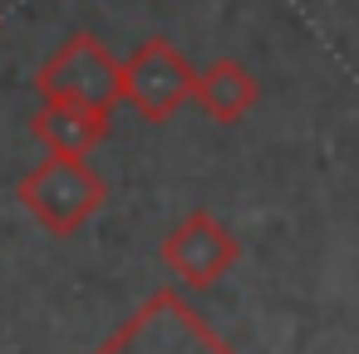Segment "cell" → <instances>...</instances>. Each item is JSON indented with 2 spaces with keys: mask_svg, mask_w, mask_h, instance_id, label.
<instances>
[{
  "mask_svg": "<svg viewBox=\"0 0 359 354\" xmlns=\"http://www.w3.org/2000/svg\"><path fill=\"white\" fill-rule=\"evenodd\" d=\"M94 354H236L177 290H153Z\"/></svg>",
  "mask_w": 359,
  "mask_h": 354,
  "instance_id": "1",
  "label": "cell"
},
{
  "mask_svg": "<svg viewBox=\"0 0 359 354\" xmlns=\"http://www.w3.org/2000/svg\"><path fill=\"white\" fill-rule=\"evenodd\" d=\"M20 207L50 231V236H74L79 226H89L109 197L104 177L84 163V158H60L50 153L45 163H35L20 187H15Z\"/></svg>",
  "mask_w": 359,
  "mask_h": 354,
  "instance_id": "2",
  "label": "cell"
},
{
  "mask_svg": "<svg viewBox=\"0 0 359 354\" xmlns=\"http://www.w3.org/2000/svg\"><path fill=\"white\" fill-rule=\"evenodd\" d=\"M35 89H40V99L79 104V109H94V114L114 118V109L123 104V60H114L99 35L74 30L35 69Z\"/></svg>",
  "mask_w": 359,
  "mask_h": 354,
  "instance_id": "3",
  "label": "cell"
},
{
  "mask_svg": "<svg viewBox=\"0 0 359 354\" xmlns=\"http://www.w3.org/2000/svg\"><path fill=\"white\" fill-rule=\"evenodd\" d=\"M197 74L202 69H192V60L172 40L153 35L123 60V104L148 123H168L197 94Z\"/></svg>",
  "mask_w": 359,
  "mask_h": 354,
  "instance_id": "4",
  "label": "cell"
},
{
  "mask_svg": "<svg viewBox=\"0 0 359 354\" xmlns=\"http://www.w3.org/2000/svg\"><path fill=\"white\" fill-rule=\"evenodd\" d=\"M236 256H241L236 236H231L207 207L187 212V217L163 236V261H168V271H172L177 280H187L192 290L217 285V280L236 266Z\"/></svg>",
  "mask_w": 359,
  "mask_h": 354,
  "instance_id": "5",
  "label": "cell"
},
{
  "mask_svg": "<svg viewBox=\"0 0 359 354\" xmlns=\"http://www.w3.org/2000/svg\"><path fill=\"white\" fill-rule=\"evenodd\" d=\"M30 133H35L50 153H60V158H89V153L104 143V133H109V114L45 99V104L30 114Z\"/></svg>",
  "mask_w": 359,
  "mask_h": 354,
  "instance_id": "6",
  "label": "cell"
},
{
  "mask_svg": "<svg viewBox=\"0 0 359 354\" xmlns=\"http://www.w3.org/2000/svg\"><path fill=\"white\" fill-rule=\"evenodd\" d=\"M217 123H241L256 99H261V84L256 74L241 64V60H212L202 74H197V94H192Z\"/></svg>",
  "mask_w": 359,
  "mask_h": 354,
  "instance_id": "7",
  "label": "cell"
}]
</instances>
